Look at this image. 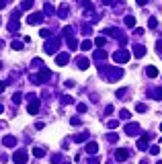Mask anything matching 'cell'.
Segmentation results:
<instances>
[{
    "instance_id": "11a10c76",
    "label": "cell",
    "mask_w": 162,
    "mask_h": 164,
    "mask_svg": "<svg viewBox=\"0 0 162 164\" xmlns=\"http://www.w3.org/2000/svg\"><path fill=\"white\" fill-rule=\"evenodd\" d=\"M0 23H2V21H0Z\"/></svg>"
},
{
    "instance_id": "52a82bcc",
    "label": "cell",
    "mask_w": 162,
    "mask_h": 164,
    "mask_svg": "<svg viewBox=\"0 0 162 164\" xmlns=\"http://www.w3.org/2000/svg\"><path fill=\"white\" fill-rule=\"evenodd\" d=\"M125 131H127V135H138L140 133V125L138 123H127L125 125Z\"/></svg>"
},
{
    "instance_id": "9a60e30c",
    "label": "cell",
    "mask_w": 162,
    "mask_h": 164,
    "mask_svg": "<svg viewBox=\"0 0 162 164\" xmlns=\"http://www.w3.org/2000/svg\"><path fill=\"white\" fill-rule=\"evenodd\" d=\"M70 12V8L66 6V4H62L60 8H58V14H60V19H66V14Z\"/></svg>"
},
{
    "instance_id": "b9f144b4",
    "label": "cell",
    "mask_w": 162,
    "mask_h": 164,
    "mask_svg": "<svg viewBox=\"0 0 162 164\" xmlns=\"http://www.w3.org/2000/svg\"><path fill=\"white\" fill-rule=\"evenodd\" d=\"M156 47H158V53H160V58H162V41H158V43H156Z\"/></svg>"
},
{
    "instance_id": "3957f363",
    "label": "cell",
    "mask_w": 162,
    "mask_h": 164,
    "mask_svg": "<svg viewBox=\"0 0 162 164\" xmlns=\"http://www.w3.org/2000/svg\"><path fill=\"white\" fill-rule=\"evenodd\" d=\"M27 158H29L27 150H17V152L12 154V162L14 164H25L27 162Z\"/></svg>"
},
{
    "instance_id": "d6986e66",
    "label": "cell",
    "mask_w": 162,
    "mask_h": 164,
    "mask_svg": "<svg viewBox=\"0 0 162 164\" xmlns=\"http://www.w3.org/2000/svg\"><path fill=\"white\" fill-rule=\"evenodd\" d=\"M146 74H148L150 78H156V76H158V70H156L154 66H148V70H146Z\"/></svg>"
},
{
    "instance_id": "603a6c76",
    "label": "cell",
    "mask_w": 162,
    "mask_h": 164,
    "mask_svg": "<svg viewBox=\"0 0 162 164\" xmlns=\"http://www.w3.org/2000/svg\"><path fill=\"white\" fill-rule=\"evenodd\" d=\"M125 25H127V27H133V25H135V17L127 14V17H125Z\"/></svg>"
},
{
    "instance_id": "bcb514c9",
    "label": "cell",
    "mask_w": 162,
    "mask_h": 164,
    "mask_svg": "<svg viewBox=\"0 0 162 164\" xmlns=\"http://www.w3.org/2000/svg\"><path fill=\"white\" fill-rule=\"evenodd\" d=\"M111 2H113V0H103V4H111Z\"/></svg>"
},
{
    "instance_id": "60d3db41",
    "label": "cell",
    "mask_w": 162,
    "mask_h": 164,
    "mask_svg": "<svg viewBox=\"0 0 162 164\" xmlns=\"http://www.w3.org/2000/svg\"><path fill=\"white\" fill-rule=\"evenodd\" d=\"M154 96H156V99H162V88H156V90H154Z\"/></svg>"
},
{
    "instance_id": "836d02e7",
    "label": "cell",
    "mask_w": 162,
    "mask_h": 164,
    "mask_svg": "<svg viewBox=\"0 0 162 164\" xmlns=\"http://www.w3.org/2000/svg\"><path fill=\"white\" fill-rule=\"evenodd\" d=\"M41 37H45V39H47V37H51V33H49V29H41V33H39Z\"/></svg>"
},
{
    "instance_id": "f6af8a7d",
    "label": "cell",
    "mask_w": 162,
    "mask_h": 164,
    "mask_svg": "<svg viewBox=\"0 0 162 164\" xmlns=\"http://www.w3.org/2000/svg\"><path fill=\"white\" fill-rule=\"evenodd\" d=\"M146 2H148V0H138V4H140V6H144Z\"/></svg>"
},
{
    "instance_id": "ac0fdd59",
    "label": "cell",
    "mask_w": 162,
    "mask_h": 164,
    "mask_svg": "<svg viewBox=\"0 0 162 164\" xmlns=\"http://www.w3.org/2000/svg\"><path fill=\"white\" fill-rule=\"evenodd\" d=\"M8 31H10V33H14V31H19V21H14V19H12V21L8 23Z\"/></svg>"
},
{
    "instance_id": "681fc988",
    "label": "cell",
    "mask_w": 162,
    "mask_h": 164,
    "mask_svg": "<svg viewBox=\"0 0 162 164\" xmlns=\"http://www.w3.org/2000/svg\"><path fill=\"white\" fill-rule=\"evenodd\" d=\"M2 45H4V43H2V41H0V49H2Z\"/></svg>"
},
{
    "instance_id": "1f68e13d",
    "label": "cell",
    "mask_w": 162,
    "mask_h": 164,
    "mask_svg": "<svg viewBox=\"0 0 162 164\" xmlns=\"http://www.w3.org/2000/svg\"><path fill=\"white\" fill-rule=\"evenodd\" d=\"M90 31H92L90 25H84V27H82V35H90Z\"/></svg>"
},
{
    "instance_id": "ee69618b",
    "label": "cell",
    "mask_w": 162,
    "mask_h": 164,
    "mask_svg": "<svg viewBox=\"0 0 162 164\" xmlns=\"http://www.w3.org/2000/svg\"><path fill=\"white\" fill-rule=\"evenodd\" d=\"M4 88H6V82H0V92H2Z\"/></svg>"
},
{
    "instance_id": "7bdbcfd3",
    "label": "cell",
    "mask_w": 162,
    "mask_h": 164,
    "mask_svg": "<svg viewBox=\"0 0 162 164\" xmlns=\"http://www.w3.org/2000/svg\"><path fill=\"white\" fill-rule=\"evenodd\" d=\"M99 162H101L99 158H90V160H88V164H99Z\"/></svg>"
},
{
    "instance_id": "ffe728a7",
    "label": "cell",
    "mask_w": 162,
    "mask_h": 164,
    "mask_svg": "<svg viewBox=\"0 0 162 164\" xmlns=\"http://www.w3.org/2000/svg\"><path fill=\"white\" fill-rule=\"evenodd\" d=\"M33 156H35V158H43V156H45V150H43V148H33Z\"/></svg>"
},
{
    "instance_id": "f1b7e54d",
    "label": "cell",
    "mask_w": 162,
    "mask_h": 164,
    "mask_svg": "<svg viewBox=\"0 0 162 164\" xmlns=\"http://www.w3.org/2000/svg\"><path fill=\"white\" fill-rule=\"evenodd\" d=\"M62 103H64V105H72L74 101H72V96H68V94H66V96H62Z\"/></svg>"
},
{
    "instance_id": "277c9868",
    "label": "cell",
    "mask_w": 162,
    "mask_h": 164,
    "mask_svg": "<svg viewBox=\"0 0 162 164\" xmlns=\"http://www.w3.org/2000/svg\"><path fill=\"white\" fill-rule=\"evenodd\" d=\"M113 60H115L117 64H125V62L129 60V51H127V49H119V51H115V53H113Z\"/></svg>"
},
{
    "instance_id": "4fadbf2b",
    "label": "cell",
    "mask_w": 162,
    "mask_h": 164,
    "mask_svg": "<svg viewBox=\"0 0 162 164\" xmlns=\"http://www.w3.org/2000/svg\"><path fill=\"white\" fill-rule=\"evenodd\" d=\"M94 60H96V62H103V60H107V51H103V49H96V51H94Z\"/></svg>"
},
{
    "instance_id": "30bf717a",
    "label": "cell",
    "mask_w": 162,
    "mask_h": 164,
    "mask_svg": "<svg viewBox=\"0 0 162 164\" xmlns=\"http://www.w3.org/2000/svg\"><path fill=\"white\" fill-rule=\"evenodd\" d=\"M68 62H70V55H68V53H60V55L55 58V64H58V66H66Z\"/></svg>"
},
{
    "instance_id": "e575fe53",
    "label": "cell",
    "mask_w": 162,
    "mask_h": 164,
    "mask_svg": "<svg viewBox=\"0 0 162 164\" xmlns=\"http://www.w3.org/2000/svg\"><path fill=\"white\" fill-rule=\"evenodd\" d=\"M33 66H35V68H43V62H41L39 58H35V60H33Z\"/></svg>"
},
{
    "instance_id": "8fae6325",
    "label": "cell",
    "mask_w": 162,
    "mask_h": 164,
    "mask_svg": "<svg viewBox=\"0 0 162 164\" xmlns=\"http://www.w3.org/2000/svg\"><path fill=\"white\" fill-rule=\"evenodd\" d=\"M133 55H135V58H144V55H146V47H144V45H135V47H133Z\"/></svg>"
},
{
    "instance_id": "f907efd6",
    "label": "cell",
    "mask_w": 162,
    "mask_h": 164,
    "mask_svg": "<svg viewBox=\"0 0 162 164\" xmlns=\"http://www.w3.org/2000/svg\"><path fill=\"white\" fill-rule=\"evenodd\" d=\"M160 144H162V137H160Z\"/></svg>"
},
{
    "instance_id": "8992f818",
    "label": "cell",
    "mask_w": 162,
    "mask_h": 164,
    "mask_svg": "<svg viewBox=\"0 0 162 164\" xmlns=\"http://www.w3.org/2000/svg\"><path fill=\"white\" fill-rule=\"evenodd\" d=\"M152 137V133H144L140 140H138V150H148V140Z\"/></svg>"
},
{
    "instance_id": "cb8c5ba5",
    "label": "cell",
    "mask_w": 162,
    "mask_h": 164,
    "mask_svg": "<svg viewBox=\"0 0 162 164\" xmlns=\"http://www.w3.org/2000/svg\"><path fill=\"white\" fill-rule=\"evenodd\" d=\"M21 101H23V94H21V92H14V94H12V103H14V105H19Z\"/></svg>"
},
{
    "instance_id": "d6a6232c",
    "label": "cell",
    "mask_w": 162,
    "mask_h": 164,
    "mask_svg": "<svg viewBox=\"0 0 162 164\" xmlns=\"http://www.w3.org/2000/svg\"><path fill=\"white\" fill-rule=\"evenodd\" d=\"M12 49H17V51L23 49V43H21V41H12Z\"/></svg>"
},
{
    "instance_id": "83f0119b",
    "label": "cell",
    "mask_w": 162,
    "mask_h": 164,
    "mask_svg": "<svg viewBox=\"0 0 162 164\" xmlns=\"http://www.w3.org/2000/svg\"><path fill=\"white\" fill-rule=\"evenodd\" d=\"M156 25H158L156 19H148V27H150V29H156Z\"/></svg>"
},
{
    "instance_id": "d4e9b609",
    "label": "cell",
    "mask_w": 162,
    "mask_h": 164,
    "mask_svg": "<svg viewBox=\"0 0 162 164\" xmlns=\"http://www.w3.org/2000/svg\"><path fill=\"white\" fill-rule=\"evenodd\" d=\"M135 111H138V113H146V111H148V107H146L144 103H138V105H135Z\"/></svg>"
},
{
    "instance_id": "2e32d148",
    "label": "cell",
    "mask_w": 162,
    "mask_h": 164,
    "mask_svg": "<svg viewBox=\"0 0 162 164\" xmlns=\"http://www.w3.org/2000/svg\"><path fill=\"white\" fill-rule=\"evenodd\" d=\"M86 140H88V133H86V131H82V133H76V135H74V142H78V144H80V142H86Z\"/></svg>"
},
{
    "instance_id": "74e56055",
    "label": "cell",
    "mask_w": 162,
    "mask_h": 164,
    "mask_svg": "<svg viewBox=\"0 0 162 164\" xmlns=\"http://www.w3.org/2000/svg\"><path fill=\"white\" fill-rule=\"evenodd\" d=\"M107 140H109V142H117V133H109Z\"/></svg>"
},
{
    "instance_id": "9c48e42d",
    "label": "cell",
    "mask_w": 162,
    "mask_h": 164,
    "mask_svg": "<svg viewBox=\"0 0 162 164\" xmlns=\"http://www.w3.org/2000/svg\"><path fill=\"white\" fill-rule=\"evenodd\" d=\"M2 146H6V148L17 146V137H14V135H4V137H2Z\"/></svg>"
},
{
    "instance_id": "ba28073f",
    "label": "cell",
    "mask_w": 162,
    "mask_h": 164,
    "mask_svg": "<svg viewBox=\"0 0 162 164\" xmlns=\"http://www.w3.org/2000/svg\"><path fill=\"white\" fill-rule=\"evenodd\" d=\"M127 156H129V150H125V148H119V150H115V160L123 162V160H127Z\"/></svg>"
},
{
    "instance_id": "4dcf8cb0",
    "label": "cell",
    "mask_w": 162,
    "mask_h": 164,
    "mask_svg": "<svg viewBox=\"0 0 162 164\" xmlns=\"http://www.w3.org/2000/svg\"><path fill=\"white\" fill-rule=\"evenodd\" d=\"M117 125H119V121H117V119H113V121H109V123H107V127H109V129H115Z\"/></svg>"
},
{
    "instance_id": "5b68a950",
    "label": "cell",
    "mask_w": 162,
    "mask_h": 164,
    "mask_svg": "<svg viewBox=\"0 0 162 164\" xmlns=\"http://www.w3.org/2000/svg\"><path fill=\"white\" fill-rule=\"evenodd\" d=\"M43 17H45L43 12H31V14L27 17V23H29V25H39L41 21H43Z\"/></svg>"
},
{
    "instance_id": "44dd1931",
    "label": "cell",
    "mask_w": 162,
    "mask_h": 164,
    "mask_svg": "<svg viewBox=\"0 0 162 164\" xmlns=\"http://www.w3.org/2000/svg\"><path fill=\"white\" fill-rule=\"evenodd\" d=\"M31 6H33V0H23L21 2V10H29Z\"/></svg>"
},
{
    "instance_id": "e0dca14e",
    "label": "cell",
    "mask_w": 162,
    "mask_h": 164,
    "mask_svg": "<svg viewBox=\"0 0 162 164\" xmlns=\"http://www.w3.org/2000/svg\"><path fill=\"white\" fill-rule=\"evenodd\" d=\"M43 12H45V14H53V12H55L53 4H51V2H45V6H43Z\"/></svg>"
},
{
    "instance_id": "f5cc1de1",
    "label": "cell",
    "mask_w": 162,
    "mask_h": 164,
    "mask_svg": "<svg viewBox=\"0 0 162 164\" xmlns=\"http://www.w3.org/2000/svg\"><path fill=\"white\" fill-rule=\"evenodd\" d=\"M160 129H162V125H160Z\"/></svg>"
},
{
    "instance_id": "7a4b0ae2",
    "label": "cell",
    "mask_w": 162,
    "mask_h": 164,
    "mask_svg": "<svg viewBox=\"0 0 162 164\" xmlns=\"http://www.w3.org/2000/svg\"><path fill=\"white\" fill-rule=\"evenodd\" d=\"M27 99H29V107H27L29 113H31V115H37V113H39V96L31 92V94H27Z\"/></svg>"
},
{
    "instance_id": "4316f807",
    "label": "cell",
    "mask_w": 162,
    "mask_h": 164,
    "mask_svg": "<svg viewBox=\"0 0 162 164\" xmlns=\"http://www.w3.org/2000/svg\"><path fill=\"white\" fill-rule=\"evenodd\" d=\"M94 43H96V47H103V45L107 43V39H105V37H96V39H94Z\"/></svg>"
},
{
    "instance_id": "7402d4cb",
    "label": "cell",
    "mask_w": 162,
    "mask_h": 164,
    "mask_svg": "<svg viewBox=\"0 0 162 164\" xmlns=\"http://www.w3.org/2000/svg\"><path fill=\"white\" fill-rule=\"evenodd\" d=\"M76 45H78V41H76L74 35H72V37H68V47H70V49H76Z\"/></svg>"
},
{
    "instance_id": "d590c367",
    "label": "cell",
    "mask_w": 162,
    "mask_h": 164,
    "mask_svg": "<svg viewBox=\"0 0 162 164\" xmlns=\"http://www.w3.org/2000/svg\"><path fill=\"white\" fill-rule=\"evenodd\" d=\"M119 117H121V119H129V111H127V109H123L121 113H119Z\"/></svg>"
},
{
    "instance_id": "5bb4252c",
    "label": "cell",
    "mask_w": 162,
    "mask_h": 164,
    "mask_svg": "<svg viewBox=\"0 0 162 164\" xmlns=\"http://www.w3.org/2000/svg\"><path fill=\"white\" fill-rule=\"evenodd\" d=\"M76 64H78V68H80V70H86V68L90 66V62H88L86 58H78V62H76Z\"/></svg>"
},
{
    "instance_id": "816d5d0a",
    "label": "cell",
    "mask_w": 162,
    "mask_h": 164,
    "mask_svg": "<svg viewBox=\"0 0 162 164\" xmlns=\"http://www.w3.org/2000/svg\"><path fill=\"white\" fill-rule=\"evenodd\" d=\"M0 68H2V64H0Z\"/></svg>"
},
{
    "instance_id": "7c38bea8",
    "label": "cell",
    "mask_w": 162,
    "mask_h": 164,
    "mask_svg": "<svg viewBox=\"0 0 162 164\" xmlns=\"http://www.w3.org/2000/svg\"><path fill=\"white\" fill-rule=\"evenodd\" d=\"M86 152H88V154H96V152H99V144L88 142V144H86Z\"/></svg>"
},
{
    "instance_id": "7dc6e473",
    "label": "cell",
    "mask_w": 162,
    "mask_h": 164,
    "mask_svg": "<svg viewBox=\"0 0 162 164\" xmlns=\"http://www.w3.org/2000/svg\"><path fill=\"white\" fill-rule=\"evenodd\" d=\"M140 164H150V162H148V160H144V162H140Z\"/></svg>"
},
{
    "instance_id": "f546056e",
    "label": "cell",
    "mask_w": 162,
    "mask_h": 164,
    "mask_svg": "<svg viewBox=\"0 0 162 164\" xmlns=\"http://www.w3.org/2000/svg\"><path fill=\"white\" fill-rule=\"evenodd\" d=\"M150 154H152V156H158V154H160V148H158V146H152V148H150Z\"/></svg>"
},
{
    "instance_id": "6da1fadb",
    "label": "cell",
    "mask_w": 162,
    "mask_h": 164,
    "mask_svg": "<svg viewBox=\"0 0 162 164\" xmlns=\"http://www.w3.org/2000/svg\"><path fill=\"white\" fill-rule=\"evenodd\" d=\"M60 45H62V39H60V37H49V41H47L45 47H43V51H45V53H55V51L60 49Z\"/></svg>"
},
{
    "instance_id": "c3c4849f",
    "label": "cell",
    "mask_w": 162,
    "mask_h": 164,
    "mask_svg": "<svg viewBox=\"0 0 162 164\" xmlns=\"http://www.w3.org/2000/svg\"><path fill=\"white\" fill-rule=\"evenodd\" d=\"M2 111H4V107H2V105H0V113H2Z\"/></svg>"
},
{
    "instance_id": "8d00e7d4",
    "label": "cell",
    "mask_w": 162,
    "mask_h": 164,
    "mask_svg": "<svg viewBox=\"0 0 162 164\" xmlns=\"http://www.w3.org/2000/svg\"><path fill=\"white\" fill-rule=\"evenodd\" d=\"M76 109H78V113H86V105H84V103H80Z\"/></svg>"
},
{
    "instance_id": "ab89813d",
    "label": "cell",
    "mask_w": 162,
    "mask_h": 164,
    "mask_svg": "<svg viewBox=\"0 0 162 164\" xmlns=\"http://www.w3.org/2000/svg\"><path fill=\"white\" fill-rule=\"evenodd\" d=\"M70 123H72V125H80V117H72Z\"/></svg>"
},
{
    "instance_id": "484cf974",
    "label": "cell",
    "mask_w": 162,
    "mask_h": 164,
    "mask_svg": "<svg viewBox=\"0 0 162 164\" xmlns=\"http://www.w3.org/2000/svg\"><path fill=\"white\" fill-rule=\"evenodd\" d=\"M90 47H92V43H90L88 39H86V41H82V45H80V49H82V51H88Z\"/></svg>"
},
{
    "instance_id": "f35d334b",
    "label": "cell",
    "mask_w": 162,
    "mask_h": 164,
    "mask_svg": "<svg viewBox=\"0 0 162 164\" xmlns=\"http://www.w3.org/2000/svg\"><path fill=\"white\" fill-rule=\"evenodd\" d=\"M60 160H62V156H60V154H53V156H51V162H60Z\"/></svg>"
},
{
    "instance_id": "db71d44e",
    "label": "cell",
    "mask_w": 162,
    "mask_h": 164,
    "mask_svg": "<svg viewBox=\"0 0 162 164\" xmlns=\"http://www.w3.org/2000/svg\"><path fill=\"white\" fill-rule=\"evenodd\" d=\"M64 164H68V162H64Z\"/></svg>"
}]
</instances>
